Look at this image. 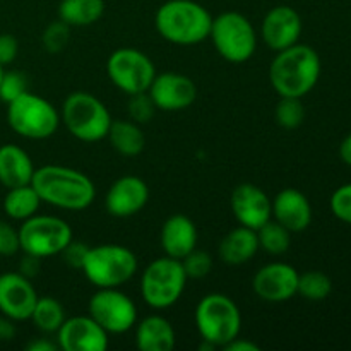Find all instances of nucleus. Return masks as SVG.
Listing matches in <instances>:
<instances>
[{
	"mask_svg": "<svg viewBox=\"0 0 351 351\" xmlns=\"http://www.w3.org/2000/svg\"><path fill=\"white\" fill-rule=\"evenodd\" d=\"M278 125L287 130H293L304 123L305 108L300 98H281L274 110Z\"/></svg>",
	"mask_w": 351,
	"mask_h": 351,
	"instance_id": "7c9ffc66",
	"label": "nucleus"
},
{
	"mask_svg": "<svg viewBox=\"0 0 351 351\" xmlns=\"http://www.w3.org/2000/svg\"><path fill=\"white\" fill-rule=\"evenodd\" d=\"M57 345L64 351H103L108 348V332L91 315H75L60 326Z\"/></svg>",
	"mask_w": 351,
	"mask_h": 351,
	"instance_id": "2eb2a0df",
	"label": "nucleus"
},
{
	"mask_svg": "<svg viewBox=\"0 0 351 351\" xmlns=\"http://www.w3.org/2000/svg\"><path fill=\"white\" fill-rule=\"evenodd\" d=\"M298 271L287 263H269L261 267L252 280V290L269 304L288 302L298 293Z\"/></svg>",
	"mask_w": 351,
	"mask_h": 351,
	"instance_id": "ddd939ff",
	"label": "nucleus"
},
{
	"mask_svg": "<svg viewBox=\"0 0 351 351\" xmlns=\"http://www.w3.org/2000/svg\"><path fill=\"white\" fill-rule=\"evenodd\" d=\"M19 51V43L12 34H0V65H9L14 62Z\"/></svg>",
	"mask_w": 351,
	"mask_h": 351,
	"instance_id": "58836bf2",
	"label": "nucleus"
},
{
	"mask_svg": "<svg viewBox=\"0 0 351 351\" xmlns=\"http://www.w3.org/2000/svg\"><path fill=\"white\" fill-rule=\"evenodd\" d=\"M187 274L178 259L165 256L153 261L141 276V297L149 307L168 308L180 300Z\"/></svg>",
	"mask_w": 351,
	"mask_h": 351,
	"instance_id": "1a4fd4ad",
	"label": "nucleus"
},
{
	"mask_svg": "<svg viewBox=\"0 0 351 351\" xmlns=\"http://www.w3.org/2000/svg\"><path fill=\"white\" fill-rule=\"evenodd\" d=\"M216 51L230 64L250 60L257 50V33L243 14L228 10L213 17L209 33Z\"/></svg>",
	"mask_w": 351,
	"mask_h": 351,
	"instance_id": "6e6552de",
	"label": "nucleus"
},
{
	"mask_svg": "<svg viewBox=\"0 0 351 351\" xmlns=\"http://www.w3.org/2000/svg\"><path fill=\"white\" fill-rule=\"evenodd\" d=\"M257 250H259L257 232L242 225L226 233L218 247L219 259L228 266H240V264L249 263L250 259H254Z\"/></svg>",
	"mask_w": 351,
	"mask_h": 351,
	"instance_id": "5701e85b",
	"label": "nucleus"
},
{
	"mask_svg": "<svg viewBox=\"0 0 351 351\" xmlns=\"http://www.w3.org/2000/svg\"><path fill=\"white\" fill-rule=\"evenodd\" d=\"M230 208L240 225L256 232L273 218L269 195L254 184L237 185L230 197Z\"/></svg>",
	"mask_w": 351,
	"mask_h": 351,
	"instance_id": "dca6fc26",
	"label": "nucleus"
},
{
	"mask_svg": "<svg viewBox=\"0 0 351 351\" xmlns=\"http://www.w3.org/2000/svg\"><path fill=\"white\" fill-rule=\"evenodd\" d=\"M41 204L40 195L33 189V185H21V187L7 189L3 197V211L9 218L24 221L38 213Z\"/></svg>",
	"mask_w": 351,
	"mask_h": 351,
	"instance_id": "bb28decb",
	"label": "nucleus"
},
{
	"mask_svg": "<svg viewBox=\"0 0 351 351\" xmlns=\"http://www.w3.org/2000/svg\"><path fill=\"white\" fill-rule=\"evenodd\" d=\"M60 120L71 136L82 143L106 139L112 125V115L105 103L86 91H74L65 98Z\"/></svg>",
	"mask_w": 351,
	"mask_h": 351,
	"instance_id": "20e7f679",
	"label": "nucleus"
},
{
	"mask_svg": "<svg viewBox=\"0 0 351 351\" xmlns=\"http://www.w3.org/2000/svg\"><path fill=\"white\" fill-rule=\"evenodd\" d=\"M160 243L165 256L182 261L197 245V228L185 215H171L163 223Z\"/></svg>",
	"mask_w": 351,
	"mask_h": 351,
	"instance_id": "412c9836",
	"label": "nucleus"
},
{
	"mask_svg": "<svg viewBox=\"0 0 351 351\" xmlns=\"http://www.w3.org/2000/svg\"><path fill=\"white\" fill-rule=\"evenodd\" d=\"M339 156H341V160L345 161L346 165L351 167V134L345 137V141H343L341 146H339Z\"/></svg>",
	"mask_w": 351,
	"mask_h": 351,
	"instance_id": "c03bdc74",
	"label": "nucleus"
},
{
	"mask_svg": "<svg viewBox=\"0 0 351 351\" xmlns=\"http://www.w3.org/2000/svg\"><path fill=\"white\" fill-rule=\"evenodd\" d=\"M69 29H71V26L62 23L60 19L48 24L47 29L43 31V36H41L45 50L48 53H58V51L64 50L69 43Z\"/></svg>",
	"mask_w": 351,
	"mask_h": 351,
	"instance_id": "473e14b6",
	"label": "nucleus"
},
{
	"mask_svg": "<svg viewBox=\"0 0 351 351\" xmlns=\"http://www.w3.org/2000/svg\"><path fill=\"white\" fill-rule=\"evenodd\" d=\"M17 232L21 250L40 259L58 256L72 240L71 225L57 216L34 215L24 219Z\"/></svg>",
	"mask_w": 351,
	"mask_h": 351,
	"instance_id": "9d476101",
	"label": "nucleus"
},
{
	"mask_svg": "<svg viewBox=\"0 0 351 351\" xmlns=\"http://www.w3.org/2000/svg\"><path fill=\"white\" fill-rule=\"evenodd\" d=\"M223 350H226V351H259L261 348L257 343L247 341V339H242L237 336V338L232 339V341H230Z\"/></svg>",
	"mask_w": 351,
	"mask_h": 351,
	"instance_id": "a19ab883",
	"label": "nucleus"
},
{
	"mask_svg": "<svg viewBox=\"0 0 351 351\" xmlns=\"http://www.w3.org/2000/svg\"><path fill=\"white\" fill-rule=\"evenodd\" d=\"M147 93L154 106L163 112H180L189 108L197 98V88L194 81L177 72H163L154 75Z\"/></svg>",
	"mask_w": 351,
	"mask_h": 351,
	"instance_id": "4468645a",
	"label": "nucleus"
},
{
	"mask_svg": "<svg viewBox=\"0 0 351 351\" xmlns=\"http://www.w3.org/2000/svg\"><path fill=\"white\" fill-rule=\"evenodd\" d=\"M34 165L29 154L16 144L0 146V184L7 189L29 185Z\"/></svg>",
	"mask_w": 351,
	"mask_h": 351,
	"instance_id": "4be33fe9",
	"label": "nucleus"
},
{
	"mask_svg": "<svg viewBox=\"0 0 351 351\" xmlns=\"http://www.w3.org/2000/svg\"><path fill=\"white\" fill-rule=\"evenodd\" d=\"M89 315L108 335H123L137 324V307L119 288H98L89 300Z\"/></svg>",
	"mask_w": 351,
	"mask_h": 351,
	"instance_id": "f8f14e48",
	"label": "nucleus"
},
{
	"mask_svg": "<svg viewBox=\"0 0 351 351\" xmlns=\"http://www.w3.org/2000/svg\"><path fill=\"white\" fill-rule=\"evenodd\" d=\"M332 281L321 271H307L298 276V293L311 302H322L331 295Z\"/></svg>",
	"mask_w": 351,
	"mask_h": 351,
	"instance_id": "c756f323",
	"label": "nucleus"
},
{
	"mask_svg": "<svg viewBox=\"0 0 351 351\" xmlns=\"http://www.w3.org/2000/svg\"><path fill=\"white\" fill-rule=\"evenodd\" d=\"M21 250L19 232L12 225L0 219V256L9 257Z\"/></svg>",
	"mask_w": 351,
	"mask_h": 351,
	"instance_id": "4c0bfd02",
	"label": "nucleus"
},
{
	"mask_svg": "<svg viewBox=\"0 0 351 351\" xmlns=\"http://www.w3.org/2000/svg\"><path fill=\"white\" fill-rule=\"evenodd\" d=\"M81 271L93 287L120 288L137 273V257L132 250L117 243L89 247Z\"/></svg>",
	"mask_w": 351,
	"mask_h": 351,
	"instance_id": "423d86ee",
	"label": "nucleus"
},
{
	"mask_svg": "<svg viewBox=\"0 0 351 351\" xmlns=\"http://www.w3.org/2000/svg\"><path fill=\"white\" fill-rule=\"evenodd\" d=\"M149 201V187L146 182L134 175H125L115 180L106 194L105 206L115 218H130L143 211Z\"/></svg>",
	"mask_w": 351,
	"mask_h": 351,
	"instance_id": "6ab92c4d",
	"label": "nucleus"
},
{
	"mask_svg": "<svg viewBox=\"0 0 351 351\" xmlns=\"http://www.w3.org/2000/svg\"><path fill=\"white\" fill-rule=\"evenodd\" d=\"M302 34V17L293 7L278 5L266 14L261 26V36L267 48L281 51L298 43Z\"/></svg>",
	"mask_w": 351,
	"mask_h": 351,
	"instance_id": "a211bd4d",
	"label": "nucleus"
},
{
	"mask_svg": "<svg viewBox=\"0 0 351 351\" xmlns=\"http://www.w3.org/2000/svg\"><path fill=\"white\" fill-rule=\"evenodd\" d=\"M26 350H29V351H55V350H58V345L57 343H51L50 339H47V338H40V339H33V341L26 346Z\"/></svg>",
	"mask_w": 351,
	"mask_h": 351,
	"instance_id": "37998d69",
	"label": "nucleus"
},
{
	"mask_svg": "<svg viewBox=\"0 0 351 351\" xmlns=\"http://www.w3.org/2000/svg\"><path fill=\"white\" fill-rule=\"evenodd\" d=\"M321 77V58L308 45L295 43L278 51L269 67V81L280 98H304Z\"/></svg>",
	"mask_w": 351,
	"mask_h": 351,
	"instance_id": "f03ea898",
	"label": "nucleus"
},
{
	"mask_svg": "<svg viewBox=\"0 0 351 351\" xmlns=\"http://www.w3.org/2000/svg\"><path fill=\"white\" fill-rule=\"evenodd\" d=\"M41 267V259L36 256H31V254H24L23 259L19 261V273L23 276H26L27 280L38 276Z\"/></svg>",
	"mask_w": 351,
	"mask_h": 351,
	"instance_id": "ea45409f",
	"label": "nucleus"
},
{
	"mask_svg": "<svg viewBox=\"0 0 351 351\" xmlns=\"http://www.w3.org/2000/svg\"><path fill=\"white\" fill-rule=\"evenodd\" d=\"M180 263L182 266H184L185 274H187V278H191V280H201V278H206L213 269V257L211 254L206 252V250L194 249L191 254H187Z\"/></svg>",
	"mask_w": 351,
	"mask_h": 351,
	"instance_id": "2f4dec72",
	"label": "nucleus"
},
{
	"mask_svg": "<svg viewBox=\"0 0 351 351\" xmlns=\"http://www.w3.org/2000/svg\"><path fill=\"white\" fill-rule=\"evenodd\" d=\"M88 250L89 245H86V243L82 242H75V240L72 239L58 256L62 257V261H64L71 269H82V264H84L86 256H88Z\"/></svg>",
	"mask_w": 351,
	"mask_h": 351,
	"instance_id": "e433bc0d",
	"label": "nucleus"
},
{
	"mask_svg": "<svg viewBox=\"0 0 351 351\" xmlns=\"http://www.w3.org/2000/svg\"><path fill=\"white\" fill-rule=\"evenodd\" d=\"M31 321L33 324L40 329L45 335H57L60 326L64 324L65 308L57 298L53 297H38L36 304H34L33 314H31Z\"/></svg>",
	"mask_w": 351,
	"mask_h": 351,
	"instance_id": "cd10ccee",
	"label": "nucleus"
},
{
	"mask_svg": "<svg viewBox=\"0 0 351 351\" xmlns=\"http://www.w3.org/2000/svg\"><path fill=\"white\" fill-rule=\"evenodd\" d=\"M27 91V79L19 71L3 72L2 81H0V99L5 103L14 101L21 95Z\"/></svg>",
	"mask_w": 351,
	"mask_h": 351,
	"instance_id": "72a5a7b5",
	"label": "nucleus"
},
{
	"mask_svg": "<svg viewBox=\"0 0 351 351\" xmlns=\"http://www.w3.org/2000/svg\"><path fill=\"white\" fill-rule=\"evenodd\" d=\"M31 185L41 202L65 211H82L96 197V187L88 175L60 165L34 168Z\"/></svg>",
	"mask_w": 351,
	"mask_h": 351,
	"instance_id": "f257e3e1",
	"label": "nucleus"
},
{
	"mask_svg": "<svg viewBox=\"0 0 351 351\" xmlns=\"http://www.w3.org/2000/svg\"><path fill=\"white\" fill-rule=\"evenodd\" d=\"M3 72H5V71H3V65H0V81H2V75H3Z\"/></svg>",
	"mask_w": 351,
	"mask_h": 351,
	"instance_id": "a18cd8bd",
	"label": "nucleus"
},
{
	"mask_svg": "<svg viewBox=\"0 0 351 351\" xmlns=\"http://www.w3.org/2000/svg\"><path fill=\"white\" fill-rule=\"evenodd\" d=\"M331 211L339 221L351 225V184L336 189L331 195Z\"/></svg>",
	"mask_w": 351,
	"mask_h": 351,
	"instance_id": "c9c22d12",
	"label": "nucleus"
},
{
	"mask_svg": "<svg viewBox=\"0 0 351 351\" xmlns=\"http://www.w3.org/2000/svg\"><path fill=\"white\" fill-rule=\"evenodd\" d=\"M259 249L266 250L271 256H281L290 249L291 233L274 219H269L257 230Z\"/></svg>",
	"mask_w": 351,
	"mask_h": 351,
	"instance_id": "c85d7f7f",
	"label": "nucleus"
},
{
	"mask_svg": "<svg viewBox=\"0 0 351 351\" xmlns=\"http://www.w3.org/2000/svg\"><path fill=\"white\" fill-rule=\"evenodd\" d=\"M136 345L141 351H170L175 346V329L163 315H147L136 328Z\"/></svg>",
	"mask_w": 351,
	"mask_h": 351,
	"instance_id": "b1692460",
	"label": "nucleus"
},
{
	"mask_svg": "<svg viewBox=\"0 0 351 351\" xmlns=\"http://www.w3.org/2000/svg\"><path fill=\"white\" fill-rule=\"evenodd\" d=\"M38 293L31 281L21 273L0 276V312L16 321H27L33 314Z\"/></svg>",
	"mask_w": 351,
	"mask_h": 351,
	"instance_id": "f3484780",
	"label": "nucleus"
},
{
	"mask_svg": "<svg viewBox=\"0 0 351 351\" xmlns=\"http://www.w3.org/2000/svg\"><path fill=\"white\" fill-rule=\"evenodd\" d=\"M106 137L113 149L122 156H137L146 146V136L141 130L139 123L132 120H112Z\"/></svg>",
	"mask_w": 351,
	"mask_h": 351,
	"instance_id": "393cba45",
	"label": "nucleus"
},
{
	"mask_svg": "<svg viewBox=\"0 0 351 351\" xmlns=\"http://www.w3.org/2000/svg\"><path fill=\"white\" fill-rule=\"evenodd\" d=\"M7 122L21 137L41 141L57 132L60 115L48 99L26 91L14 101L7 103Z\"/></svg>",
	"mask_w": 351,
	"mask_h": 351,
	"instance_id": "0eeeda50",
	"label": "nucleus"
},
{
	"mask_svg": "<svg viewBox=\"0 0 351 351\" xmlns=\"http://www.w3.org/2000/svg\"><path fill=\"white\" fill-rule=\"evenodd\" d=\"M16 336V326L9 317H0V341H10Z\"/></svg>",
	"mask_w": 351,
	"mask_h": 351,
	"instance_id": "79ce46f5",
	"label": "nucleus"
},
{
	"mask_svg": "<svg viewBox=\"0 0 351 351\" xmlns=\"http://www.w3.org/2000/svg\"><path fill=\"white\" fill-rule=\"evenodd\" d=\"M273 218L290 233H300L312 223V206L304 192L293 187L283 189L271 201Z\"/></svg>",
	"mask_w": 351,
	"mask_h": 351,
	"instance_id": "aec40b11",
	"label": "nucleus"
},
{
	"mask_svg": "<svg viewBox=\"0 0 351 351\" xmlns=\"http://www.w3.org/2000/svg\"><path fill=\"white\" fill-rule=\"evenodd\" d=\"M213 16L194 0H168L154 16V26L163 40L180 47L202 43L211 33Z\"/></svg>",
	"mask_w": 351,
	"mask_h": 351,
	"instance_id": "7ed1b4c3",
	"label": "nucleus"
},
{
	"mask_svg": "<svg viewBox=\"0 0 351 351\" xmlns=\"http://www.w3.org/2000/svg\"><path fill=\"white\" fill-rule=\"evenodd\" d=\"M195 328L204 341L216 348H225L232 339L240 336L242 314L228 295L209 293L201 298L194 314Z\"/></svg>",
	"mask_w": 351,
	"mask_h": 351,
	"instance_id": "39448f33",
	"label": "nucleus"
},
{
	"mask_svg": "<svg viewBox=\"0 0 351 351\" xmlns=\"http://www.w3.org/2000/svg\"><path fill=\"white\" fill-rule=\"evenodd\" d=\"M106 74L120 91L132 96L149 89L156 75V67L144 51L137 48H119L108 57Z\"/></svg>",
	"mask_w": 351,
	"mask_h": 351,
	"instance_id": "9b49d317",
	"label": "nucleus"
},
{
	"mask_svg": "<svg viewBox=\"0 0 351 351\" xmlns=\"http://www.w3.org/2000/svg\"><path fill=\"white\" fill-rule=\"evenodd\" d=\"M105 0H62L58 19L71 27H86L101 19Z\"/></svg>",
	"mask_w": 351,
	"mask_h": 351,
	"instance_id": "a878e982",
	"label": "nucleus"
},
{
	"mask_svg": "<svg viewBox=\"0 0 351 351\" xmlns=\"http://www.w3.org/2000/svg\"><path fill=\"white\" fill-rule=\"evenodd\" d=\"M127 112H129V119L132 122L146 123L153 119L154 112H156V106H154L149 93H137V95L130 96Z\"/></svg>",
	"mask_w": 351,
	"mask_h": 351,
	"instance_id": "f704fd0d",
	"label": "nucleus"
}]
</instances>
